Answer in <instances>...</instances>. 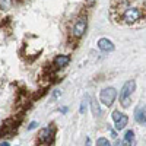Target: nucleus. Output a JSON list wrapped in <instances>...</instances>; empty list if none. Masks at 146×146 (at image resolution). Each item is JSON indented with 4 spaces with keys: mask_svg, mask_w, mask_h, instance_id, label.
<instances>
[{
    "mask_svg": "<svg viewBox=\"0 0 146 146\" xmlns=\"http://www.w3.org/2000/svg\"><path fill=\"white\" fill-rule=\"evenodd\" d=\"M115 98H117V91L114 89V88H104L102 91H101V94H100V101L102 102V104H105L107 107H110L114 101H115Z\"/></svg>",
    "mask_w": 146,
    "mask_h": 146,
    "instance_id": "nucleus-5",
    "label": "nucleus"
},
{
    "mask_svg": "<svg viewBox=\"0 0 146 146\" xmlns=\"http://www.w3.org/2000/svg\"><path fill=\"white\" fill-rule=\"evenodd\" d=\"M115 123V130H123L126 126H127V123H129V117L127 115H124V114H121V117L117 120V121H114Z\"/></svg>",
    "mask_w": 146,
    "mask_h": 146,
    "instance_id": "nucleus-9",
    "label": "nucleus"
},
{
    "mask_svg": "<svg viewBox=\"0 0 146 146\" xmlns=\"http://www.w3.org/2000/svg\"><path fill=\"white\" fill-rule=\"evenodd\" d=\"M111 117H113V120H114V121H117V120L121 117V113H120V111H114V113L111 114Z\"/></svg>",
    "mask_w": 146,
    "mask_h": 146,
    "instance_id": "nucleus-14",
    "label": "nucleus"
},
{
    "mask_svg": "<svg viewBox=\"0 0 146 146\" xmlns=\"http://www.w3.org/2000/svg\"><path fill=\"white\" fill-rule=\"evenodd\" d=\"M145 113H146L145 105H143V107H139V108L136 110V113H135L136 121H137L139 124H143V126H145V123H146V115H145Z\"/></svg>",
    "mask_w": 146,
    "mask_h": 146,
    "instance_id": "nucleus-8",
    "label": "nucleus"
},
{
    "mask_svg": "<svg viewBox=\"0 0 146 146\" xmlns=\"http://www.w3.org/2000/svg\"><path fill=\"white\" fill-rule=\"evenodd\" d=\"M85 110H86V104H85V101H83V102L80 104V110H79V113H80V114H83V113H85Z\"/></svg>",
    "mask_w": 146,
    "mask_h": 146,
    "instance_id": "nucleus-15",
    "label": "nucleus"
},
{
    "mask_svg": "<svg viewBox=\"0 0 146 146\" xmlns=\"http://www.w3.org/2000/svg\"><path fill=\"white\" fill-rule=\"evenodd\" d=\"M56 136V127L54 124H50V126H47L44 127L41 131H40V135H38V140L44 145H50L53 143V139Z\"/></svg>",
    "mask_w": 146,
    "mask_h": 146,
    "instance_id": "nucleus-4",
    "label": "nucleus"
},
{
    "mask_svg": "<svg viewBox=\"0 0 146 146\" xmlns=\"http://www.w3.org/2000/svg\"><path fill=\"white\" fill-rule=\"evenodd\" d=\"M0 146H10V145H9V142H2V143H0Z\"/></svg>",
    "mask_w": 146,
    "mask_h": 146,
    "instance_id": "nucleus-20",
    "label": "nucleus"
},
{
    "mask_svg": "<svg viewBox=\"0 0 146 146\" xmlns=\"http://www.w3.org/2000/svg\"><path fill=\"white\" fill-rule=\"evenodd\" d=\"M98 48H100L101 51L108 53V51H113L114 50V44H113L111 40H108V38H101L98 41Z\"/></svg>",
    "mask_w": 146,
    "mask_h": 146,
    "instance_id": "nucleus-7",
    "label": "nucleus"
},
{
    "mask_svg": "<svg viewBox=\"0 0 146 146\" xmlns=\"http://www.w3.org/2000/svg\"><path fill=\"white\" fill-rule=\"evenodd\" d=\"M135 89H136V82L135 80H127L123 85V88L120 91V102L123 107L130 105V98H131V94Z\"/></svg>",
    "mask_w": 146,
    "mask_h": 146,
    "instance_id": "nucleus-1",
    "label": "nucleus"
},
{
    "mask_svg": "<svg viewBox=\"0 0 146 146\" xmlns=\"http://www.w3.org/2000/svg\"><path fill=\"white\" fill-rule=\"evenodd\" d=\"M143 16V12L136 7V6H130V7H126V10L123 12V22L127 23V25H131V23H135L137 21H140Z\"/></svg>",
    "mask_w": 146,
    "mask_h": 146,
    "instance_id": "nucleus-2",
    "label": "nucleus"
},
{
    "mask_svg": "<svg viewBox=\"0 0 146 146\" xmlns=\"http://www.w3.org/2000/svg\"><path fill=\"white\" fill-rule=\"evenodd\" d=\"M69 63H70V56H67V54H60V56H56L54 62H53V66H54L56 69H62V67H66Z\"/></svg>",
    "mask_w": 146,
    "mask_h": 146,
    "instance_id": "nucleus-6",
    "label": "nucleus"
},
{
    "mask_svg": "<svg viewBox=\"0 0 146 146\" xmlns=\"http://www.w3.org/2000/svg\"><path fill=\"white\" fill-rule=\"evenodd\" d=\"M110 135H111V137H117V135H115V130H113V129H110Z\"/></svg>",
    "mask_w": 146,
    "mask_h": 146,
    "instance_id": "nucleus-18",
    "label": "nucleus"
},
{
    "mask_svg": "<svg viewBox=\"0 0 146 146\" xmlns=\"http://www.w3.org/2000/svg\"><path fill=\"white\" fill-rule=\"evenodd\" d=\"M86 28H88V19L86 16H79L76 19V22L73 23V28H72V35H73V38H82V36L85 35V32H86Z\"/></svg>",
    "mask_w": 146,
    "mask_h": 146,
    "instance_id": "nucleus-3",
    "label": "nucleus"
},
{
    "mask_svg": "<svg viewBox=\"0 0 146 146\" xmlns=\"http://www.w3.org/2000/svg\"><path fill=\"white\" fill-rule=\"evenodd\" d=\"M133 140H135V131H133V130H127V131L124 133L123 142H126V143H133Z\"/></svg>",
    "mask_w": 146,
    "mask_h": 146,
    "instance_id": "nucleus-11",
    "label": "nucleus"
},
{
    "mask_svg": "<svg viewBox=\"0 0 146 146\" xmlns=\"http://www.w3.org/2000/svg\"><path fill=\"white\" fill-rule=\"evenodd\" d=\"M9 6H10V0H0V9L6 10L9 9Z\"/></svg>",
    "mask_w": 146,
    "mask_h": 146,
    "instance_id": "nucleus-12",
    "label": "nucleus"
},
{
    "mask_svg": "<svg viewBox=\"0 0 146 146\" xmlns=\"http://www.w3.org/2000/svg\"><path fill=\"white\" fill-rule=\"evenodd\" d=\"M110 142H108V139H105V137H100L98 140H96V146H105V145H108Z\"/></svg>",
    "mask_w": 146,
    "mask_h": 146,
    "instance_id": "nucleus-13",
    "label": "nucleus"
},
{
    "mask_svg": "<svg viewBox=\"0 0 146 146\" xmlns=\"http://www.w3.org/2000/svg\"><path fill=\"white\" fill-rule=\"evenodd\" d=\"M58 96H60V91H54V94H53V100L58 98Z\"/></svg>",
    "mask_w": 146,
    "mask_h": 146,
    "instance_id": "nucleus-17",
    "label": "nucleus"
},
{
    "mask_svg": "<svg viewBox=\"0 0 146 146\" xmlns=\"http://www.w3.org/2000/svg\"><path fill=\"white\" fill-rule=\"evenodd\" d=\"M105 146H111V145H110V143H108V145H105Z\"/></svg>",
    "mask_w": 146,
    "mask_h": 146,
    "instance_id": "nucleus-21",
    "label": "nucleus"
},
{
    "mask_svg": "<svg viewBox=\"0 0 146 146\" xmlns=\"http://www.w3.org/2000/svg\"><path fill=\"white\" fill-rule=\"evenodd\" d=\"M120 146H133V145H131V143H126V142H121Z\"/></svg>",
    "mask_w": 146,
    "mask_h": 146,
    "instance_id": "nucleus-19",
    "label": "nucleus"
},
{
    "mask_svg": "<svg viewBox=\"0 0 146 146\" xmlns=\"http://www.w3.org/2000/svg\"><path fill=\"white\" fill-rule=\"evenodd\" d=\"M36 126H38V123H36V121H32V123H31V124L28 126V130H34V129H35Z\"/></svg>",
    "mask_w": 146,
    "mask_h": 146,
    "instance_id": "nucleus-16",
    "label": "nucleus"
},
{
    "mask_svg": "<svg viewBox=\"0 0 146 146\" xmlns=\"http://www.w3.org/2000/svg\"><path fill=\"white\" fill-rule=\"evenodd\" d=\"M91 110H92V114H94L95 117H101L102 111H101L100 104L96 102V100H92V101H91Z\"/></svg>",
    "mask_w": 146,
    "mask_h": 146,
    "instance_id": "nucleus-10",
    "label": "nucleus"
}]
</instances>
